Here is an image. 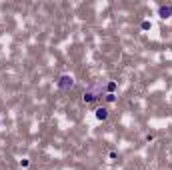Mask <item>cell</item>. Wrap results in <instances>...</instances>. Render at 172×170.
I'll use <instances>...</instances> for the list:
<instances>
[{
    "label": "cell",
    "instance_id": "6da1fadb",
    "mask_svg": "<svg viewBox=\"0 0 172 170\" xmlns=\"http://www.w3.org/2000/svg\"><path fill=\"white\" fill-rule=\"evenodd\" d=\"M58 86H60L62 90H70V88L74 86V76H70V74H64V76H60Z\"/></svg>",
    "mask_w": 172,
    "mask_h": 170
},
{
    "label": "cell",
    "instance_id": "7a4b0ae2",
    "mask_svg": "<svg viewBox=\"0 0 172 170\" xmlns=\"http://www.w3.org/2000/svg\"><path fill=\"white\" fill-rule=\"evenodd\" d=\"M96 118H98V120H106V118H108V108H106V106L96 108Z\"/></svg>",
    "mask_w": 172,
    "mask_h": 170
},
{
    "label": "cell",
    "instance_id": "3957f363",
    "mask_svg": "<svg viewBox=\"0 0 172 170\" xmlns=\"http://www.w3.org/2000/svg\"><path fill=\"white\" fill-rule=\"evenodd\" d=\"M170 14H172V6H162L160 8V18H170Z\"/></svg>",
    "mask_w": 172,
    "mask_h": 170
}]
</instances>
